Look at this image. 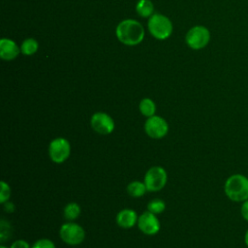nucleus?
Wrapping results in <instances>:
<instances>
[{
	"label": "nucleus",
	"mask_w": 248,
	"mask_h": 248,
	"mask_svg": "<svg viewBox=\"0 0 248 248\" xmlns=\"http://www.w3.org/2000/svg\"><path fill=\"white\" fill-rule=\"evenodd\" d=\"M116 36L124 45L135 46L143 40L144 29L139 21L135 19H125L117 25Z\"/></svg>",
	"instance_id": "obj_1"
},
{
	"label": "nucleus",
	"mask_w": 248,
	"mask_h": 248,
	"mask_svg": "<svg viewBox=\"0 0 248 248\" xmlns=\"http://www.w3.org/2000/svg\"><path fill=\"white\" fill-rule=\"evenodd\" d=\"M224 191L229 200L243 202L248 200V177L241 173L232 174L225 182Z\"/></svg>",
	"instance_id": "obj_2"
},
{
	"label": "nucleus",
	"mask_w": 248,
	"mask_h": 248,
	"mask_svg": "<svg viewBox=\"0 0 248 248\" xmlns=\"http://www.w3.org/2000/svg\"><path fill=\"white\" fill-rule=\"evenodd\" d=\"M148 30L158 40L169 38L172 32L171 21L161 14H153L148 20Z\"/></svg>",
	"instance_id": "obj_3"
},
{
	"label": "nucleus",
	"mask_w": 248,
	"mask_h": 248,
	"mask_svg": "<svg viewBox=\"0 0 248 248\" xmlns=\"http://www.w3.org/2000/svg\"><path fill=\"white\" fill-rule=\"evenodd\" d=\"M167 172L166 170L159 166L150 168L144 176V184L147 191L157 192L164 188L167 183Z\"/></svg>",
	"instance_id": "obj_4"
},
{
	"label": "nucleus",
	"mask_w": 248,
	"mask_h": 248,
	"mask_svg": "<svg viewBox=\"0 0 248 248\" xmlns=\"http://www.w3.org/2000/svg\"><path fill=\"white\" fill-rule=\"evenodd\" d=\"M210 40L209 30L202 25L192 27L186 35V43L193 49H202L207 46Z\"/></svg>",
	"instance_id": "obj_5"
},
{
	"label": "nucleus",
	"mask_w": 248,
	"mask_h": 248,
	"mask_svg": "<svg viewBox=\"0 0 248 248\" xmlns=\"http://www.w3.org/2000/svg\"><path fill=\"white\" fill-rule=\"evenodd\" d=\"M60 238L67 244L78 245L80 244L85 238L84 230L76 223L63 224L59 231Z\"/></svg>",
	"instance_id": "obj_6"
},
{
	"label": "nucleus",
	"mask_w": 248,
	"mask_h": 248,
	"mask_svg": "<svg viewBox=\"0 0 248 248\" xmlns=\"http://www.w3.org/2000/svg\"><path fill=\"white\" fill-rule=\"evenodd\" d=\"M71 153L70 142L64 138H57L50 141L48 154L52 162L60 164L65 162Z\"/></svg>",
	"instance_id": "obj_7"
},
{
	"label": "nucleus",
	"mask_w": 248,
	"mask_h": 248,
	"mask_svg": "<svg viewBox=\"0 0 248 248\" xmlns=\"http://www.w3.org/2000/svg\"><path fill=\"white\" fill-rule=\"evenodd\" d=\"M144 131L146 135L152 139H162L167 135L169 125L161 116L153 115L148 117V119L145 121Z\"/></svg>",
	"instance_id": "obj_8"
},
{
	"label": "nucleus",
	"mask_w": 248,
	"mask_h": 248,
	"mask_svg": "<svg viewBox=\"0 0 248 248\" xmlns=\"http://www.w3.org/2000/svg\"><path fill=\"white\" fill-rule=\"evenodd\" d=\"M92 129L100 135H108L114 130L113 119L106 112H95L90 119Z\"/></svg>",
	"instance_id": "obj_9"
},
{
	"label": "nucleus",
	"mask_w": 248,
	"mask_h": 248,
	"mask_svg": "<svg viewBox=\"0 0 248 248\" xmlns=\"http://www.w3.org/2000/svg\"><path fill=\"white\" fill-rule=\"evenodd\" d=\"M139 229L145 234H156L160 230V222L156 217V214L145 211L138 219Z\"/></svg>",
	"instance_id": "obj_10"
},
{
	"label": "nucleus",
	"mask_w": 248,
	"mask_h": 248,
	"mask_svg": "<svg viewBox=\"0 0 248 248\" xmlns=\"http://www.w3.org/2000/svg\"><path fill=\"white\" fill-rule=\"evenodd\" d=\"M20 51V48L17 45L10 39L3 38L0 41V56L5 60L15 59Z\"/></svg>",
	"instance_id": "obj_11"
},
{
	"label": "nucleus",
	"mask_w": 248,
	"mask_h": 248,
	"mask_svg": "<svg viewBox=\"0 0 248 248\" xmlns=\"http://www.w3.org/2000/svg\"><path fill=\"white\" fill-rule=\"evenodd\" d=\"M138 215L135 210L123 209L118 212L116 216V223L123 229H130L138 222Z\"/></svg>",
	"instance_id": "obj_12"
},
{
	"label": "nucleus",
	"mask_w": 248,
	"mask_h": 248,
	"mask_svg": "<svg viewBox=\"0 0 248 248\" xmlns=\"http://www.w3.org/2000/svg\"><path fill=\"white\" fill-rule=\"evenodd\" d=\"M137 13L142 17H149L154 13V6L150 0H140L136 6Z\"/></svg>",
	"instance_id": "obj_13"
},
{
	"label": "nucleus",
	"mask_w": 248,
	"mask_h": 248,
	"mask_svg": "<svg viewBox=\"0 0 248 248\" xmlns=\"http://www.w3.org/2000/svg\"><path fill=\"white\" fill-rule=\"evenodd\" d=\"M146 191H147V189H146L144 182L142 183L140 181H133L127 186L128 194L134 198L142 197Z\"/></svg>",
	"instance_id": "obj_14"
},
{
	"label": "nucleus",
	"mask_w": 248,
	"mask_h": 248,
	"mask_svg": "<svg viewBox=\"0 0 248 248\" xmlns=\"http://www.w3.org/2000/svg\"><path fill=\"white\" fill-rule=\"evenodd\" d=\"M140 110L144 116L151 117L155 114L156 111L155 103L149 98H144L140 103Z\"/></svg>",
	"instance_id": "obj_15"
},
{
	"label": "nucleus",
	"mask_w": 248,
	"mask_h": 248,
	"mask_svg": "<svg viewBox=\"0 0 248 248\" xmlns=\"http://www.w3.org/2000/svg\"><path fill=\"white\" fill-rule=\"evenodd\" d=\"M38 48H39L38 42L33 38H28L22 42L20 46V51L24 55H32L38 50Z\"/></svg>",
	"instance_id": "obj_16"
},
{
	"label": "nucleus",
	"mask_w": 248,
	"mask_h": 248,
	"mask_svg": "<svg viewBox=\"0 0 248 248\" xmlns=\"http://www.w3.org/2000/svg\"><path fill=\"white\" fill-rule=\"evenodd\" d=\"M79 213L80 207L76 202H70L64 208V217L70 221L77 219L79 216Z\"/></svg>",
	"instance_id": "obj_17"
},
{
	"label": "nucleus",
	"mask_w": 248,
	"mask_h": 248,
	"mask_svg": "<svg viewBox=\"0 0 248 248\" xmlns=\"http://www.w3.org/2000/svg\"><path fill=\"white\" fill-rule=\"evenodd\" d=\"M165 202L162 200H152L151 202H149L148 205H147V209L148 211L154 213V214H159L161 212H163L165 210Z\"/></svg>",
	"instance_id": "obj_18"
},
{
	"label": "nucleus",
	"mask_w": 248,
	"mask_h": 248,
	"mask_svg": "<svg viewBox=\"0 0 248 248\" xmlns=\"http://www.w3.org/2000/svg\"><path fill=\"white\" fill-rule=\"evenodd\" d=\"M11 195V189L10 186L5 182L1 181V192H0V202L5 203L8 202Z\"/></svg>",
	"instance_id": "obj_19"
},
{
	"label": "nucleus",
	"mask_w": 248,
	"mask_h": 248,
	"mask_svg": "<svg viewBox=\"0 0 248 248\" xmlns=\"http://www.w3.org/2000/svg\"><path fill=\"white\" fill-rule=\"evenodd\" d=\"M8 227H9V223H7L4 220H2V222H1V232H0L1 242H4L6 239L11 237V231H12V229L9 228L8 230H6Z\"/></svg>",
	"instance_id": "obj_20"
},
{
	"label": "nucleus",
	"mask_w": 248,
	"mask_h": 248,
	"mask_svg": "<svg viewBox=\"0 0 248 248\" xmlns=\"http://www.w3.org/2000/svg\"><path fill=\"white\" fill-rule=\"evenodd\" d=\"M31 248H55L54 243L49 240V239H46V238H42L37 240Z\"/></svg>",
	"instance_id": "obj_21"
},
{
	"label": "nucleus",
	"mask_w": 248,
	"mask_h": 248,
	"mask_svg": "<svg viewBox=\"0 0 248 248\" xmlns=\"http://www.w3.org/2000/svg\"><path fill=\"white\" fill-rule=\"evenodd\" d=\"M240 214L244 220L248 222V200L244 201L240 206Z\"/></svg>",
	"instance_id": "obj_22"
},
{
	"label": "nucleus",
	"mask_w": 248,
	"mask_h": 248,
	"mask_svg": "<svg viewBox=\"0 0 248 248\" xmlns=\"http://www.w3.org/2000/svg\"><path fill=\"white\" fill-rule=\"evenodd\" d=\"M11 248H30V246H29V244L26 241L19 239V240L15 241L11 245Z\"/></svg>",
	"instance_id": "obj_23"
},
{
	"label": "nucleus",
	"mask_w": 248,
	"mask_h": 248,
	"mask_svg": "<svg viewBox=\"0 0 248 248\" xmlns=\"http://www.w3.org/2000/svg\"><path fill=\"white\" fill-rule=\"evenodd\" d=\"M4 204H5V205H4V208H5L6 211H8V212H13V211L15 210V206H14V204H13L12 202H6Z\"/></svg>",
	"instance_id": "obj_24"
},
{
	"label": "nucleus",
	"mask_w": 248,
	"mask_h": 248,
	"mask_svg": "<svg viewBox=\"0 0 248 248\" xmlns=\"http://www.w3.org/2000/svg\"><path fill=\"white\" fill-rule=\"evenodd\" d=\"M244 243H245V245H246L247 248H248V229L246 230L245 234H244Z\"/></svg>",
	"instance_id": "obj_25"
},
{
	"label": "nucleus",
	"mask_w": 248,
	"mask_h": 248,
	"mask_svg": "<svg viewBox=\"0 0 248 248\" xmlns=\"http://www.w3.org/2000/svg\"><path fill=\"white\" fill-rule=\"evenodd\" d=\"M0 248H6V247H5V246H3V245H1V247H0Z\"/></svg>",
	"instance_id": "obj_26"
}]
</instances>
